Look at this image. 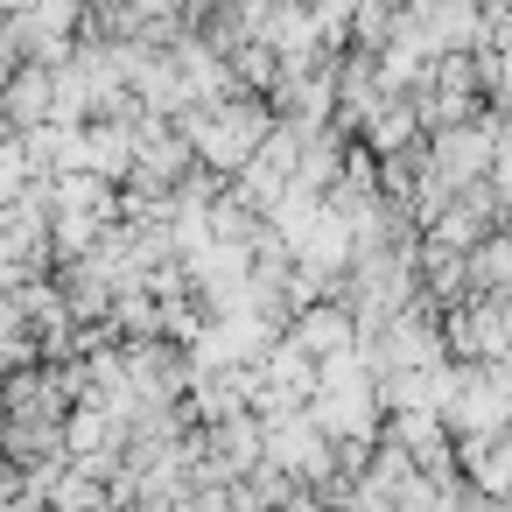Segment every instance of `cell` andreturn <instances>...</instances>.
<instances>
[{"label":"cell","mask_w":512,"mask_h":512,"mask_svg":"<svg viewBox=\"0 0 512 512\" xmlns=\"http://www.w3.org/2000/svg\"><path fill=\"white\" fill-rule=\"evenodd\" d=\"M176 127L197 141V162L204 169L239 176L253 162V148L274 134V99L267 92H232V99H211V106H183Z\"/></svg>","instance_id":"1"},{"label":"cell","mask_w":512,"mask_h":512,"mask_svg":"<svg viewBox=\"0 0 512 512\" xmlns=\"http://www.w3.org/2000/svg\"><path fill=\"white\" fill-rule=\"evenodd\" d=\"M253 372H260V393H253V407H260V414L309 407V400H316V386H323V358H316V351H302L288 330L267 344V358H260Z\"/></svg>","instance_id":"2"},{"label":"cell","mask_w":512,"mask_h":512,"mask_svg":"<svg viewBox=\"0 0 512 512\" xmlns=\"http://www.w3.org/2000/svg\"><path fill=\"white\" fill-rule=\"evenodd\" d=\"M428 162H435L456 190H463V183H484L491 162H498V120H491V106L470 113V120L435 127V134H428Z\"/></svg>","instance_id":"3"},{"label":"cell","mask_w":512,"mask_h":512,"mask_svg":"<svg viewBox=\"0 0 512 512\" xmlns=\"http://www.w3.org/2000/svg\"><path fill=\"white\" fill-rule=\"evenodd\" d=\"M456 358H512V295H463L449 309Z\"/></svg>","instance_id":"4"},{"label":"cell","mask_w":512,"mask_h":512,"mask_svg":"<svg viewBox=\"0 0 512 512\" xmlns=\"http://www.w3.org/2000/svg\"><path fill=\"white\" fill-rule=\"evenodd\" d=\"M288 337H295L302 351L330 358V351H351L365 330H358V309H351V295H323V302H302V309L288 316Z\"/></svg>","instance_id":"5"},{"label":"cell","mask_w":512,"mask_h":512,"mask_svg":"<svg viewBox=\"0 0 512 512\" xmlns=\"http://www.w3.org/2000/svg\"><path fill=\"white\" fill-rule=\"evenodd\" d=\"M421 22H428V50L456 57L484 43V0H421Z\"/></svg>","instance_id":"6"},{"label":"cell","mask_w":512,"mask_h":512,"mask_svg":"<svg viewBox=\"0 0 512 512\" xmlns=\"http://www.w3.org/2000/svg\"><path fill=\"white\" fill-rule=\"evenodd\" d=\"M57 113V64H15V85H8V127H43Z\"/></svg>","instance_id":"7"},{"label":"cell","mask_w":512,"mask_h":512,"mask_svg":"<svg viewBox=\"0 0 512 512\" xmlns=\"http://www.w3.org/2000/svg\"><path fill=\"white\" fill-rule=\"evenodd\" d=\"M470 295H512V225H491L470 246Z\"/></svg>","instance_id":"8"},{"label":"cell","mask_w":512,"mask_h":512,"mask_svg":"<svg viewBox=\"0 0 512 512\" xmlns=\"http://www.w3.org/2000/svg\"><path fill=\"white\" fill-rule=\"evenodd\" d=\"M470 57H477V78H484V106L491 113H512V43H484Z\"/></svg>","instance_id":"9"},{"label":"cell","mask_w":512,"mask_h":512,"mask_svg":"<svg viewBox=\"0 0 512 512\" xmlns=\"http://www.w3.org/2000/svg\"><path fill=\"white\" fill-rule=\"evenodd\" d=\"M400 8H421V0H400Z\"/></svg>","instance_id":"10"}]
</instances>
